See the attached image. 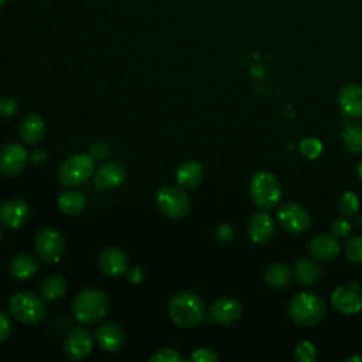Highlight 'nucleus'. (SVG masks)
<instances>
[{"mask_svg":"<svg viewBox=\"0 0 362 362\" xmlns=\"http://www.w3.org/2000/svg\"><path fill=\"white\" fill-rule=\"evenodd\" d=\"M170 320L181 328L197 327L205 317L204 300L191 291L175 294L168 304Z\"/></svg>","mask_w":362,"mask_h":362,"instance_id":"f257e3e1","label":"nucleus"},{"mask_svg":"<svg viewBox=\"0 0 362 362\" xmlns=\"http://www.w3.org/2000/svg\"><path fill=\"white\" fill-rule=\"evenodd\" d=\"M325 301L315 293H298L294 296L287 307L290 320L300 327H311L322 320L325 315Z\"/></svg>","mask_w":362,"mask_h":362,"instance_id":"f03ea898","label":"nucleus"},{"mask_svg":"<svg viewBox=\"0 0 362 362\" xmlns=\"http://www.w3.org/2000/svg\"><path fill=\"white\" fill-rule=\"evenodd\" d=\"M109 310L106 294L98 288L82 290L72 303L74 317L82 324L99 322Z\"/></svg>","mask_w":362,"mask_h":362,"instance_id":"7ed1b4c3","label":"nucleus"},{"mask_svg":"<svg viewBox=\"0 0 362 362\" xmlns=\"http://www.w3.org/2000/svg\"><path fill=\"white\" fill-rule=\"evenodd\" d=\"M10 314L23 324H37L47 315L45 300L31 291H17L8 300Z\"/></svg>","mask_w":362,"mask_h":362,"instance_id":"20e7f679","label":"nucleus"},{"mask_svg":"<svg viewBox=\"0 0 362 362\" xmlns=\"http://www.w3.org/2000/svg\"><path fill=\"white\" fill-rule=\"evenodd\" d=\"M249 192L256 206L263 211L274 208L280 202L283 194L279 180L266 170H260L253 174Z\"/></svg>","mask_w":362,"mask_h":362,"instance_id":"39448f33","label":"nucleus"},{"mask_svg":"<svg viewBox=\"0 0 362 362\" xmlns=\"http://www.w3.org/2000/svg\"><path fill=\"white\" fill-rule=\"evenodd\" d=\"M95 173V158L90 154L78 153L65 158L58 168V180L65 187H79Z\"/></svg>","mask_w":362,"mask_h":362,"instance_id":"423d86ee","label":"nucleus"},{"mask_svg":"<svg viewBox=\"0 0 362 362\" xmlns=\"http://www.w3.org/2000/svg\"><path fill=\"white\" fill-rule=\"evenodd\" d=\"M158 209L171 219H182L189 211V198L187 192L175 185H163L156 192Z\"/></svg>","mask_w":362,"mask_h":362,"instance_id":"0eeeda50","label":"nucleus"},{"mask_svg":"<svg viewBox=\"0 0 362 362\" xmlns=\"http://www.w3.org/2000/svg\"><path fill=\"white\" fill-rule=\"evenodd\" d=\"M65 252V242L62 235L52 229L44 228L38 232L35 238V253L40 260L45 263L58 262Z\"/></svg>","mask_w":362,"mask_h":362,"instance_id":"6e6552de","label":"nucleus"},{"mask_svg":"<svg viewBox=\"0 0 362 362\" xmlns=\"http://www.w3.org/2000/svg\"><path fill=\"white\" fill-rule=\"evenodd\" d=\"M279 225L290 233H301L310 228L308 211L297 202H286L277 211Z\"/></svg>","mask_w":362,"mask_h":362,"instance_id":"1a4fd4ad","label":"nucleus"},{"mask_svg":"<svg viewBox=\"0 0 362 362\" xmlns=\"http://www.w3.org/2000/svg\"><path fill=\"white\" fill-rule=\"evenodd\" d=\"M331 304L342 314H356L362 310V288L356 283H342L332 291Z\"/></svg>","mask_w":362,"mask_h":362,"instance_id":"9d476101","label":"nucleus"},{"mask_svg":"<svg viewBox=\"0 0 362 362\" xmlns=\"http://www.w3.org/2000/svg\"><path fill=\"white\" fill-rule=\"evenodd\" d=\"M93 341L89 331L83 327H74L64 338L65 355L72 361H82L89 356Z\"/></svg>","mask_w":362,"mask_h":362,"instance_id":"9b49d317","label":"nucleus"},{"mask_svg":"<svg viewBox=\"0 0 362 362\" xmlns=\"http://www.w3.org/2000/svg\"><path fill=\"white\" fill-rule=\"evenodd\" d=\"M126 168L117 161H107L100 165L92 175V184L99 191H112L123 184Z\"/></svg>","mask_w":362,"mask_h":362,"instance_id":"f8f14e48","label":"nucleus"},{"mask_svg":"<svg viewBox=\"0 0 362 362\" xmlns=\"http://www.w3.org/2000/svg\"><path fill=\"white\" fill-rule=\"evenodd\" d=\"M30 218V205L23 198H8L0 205V223L8 229L21 228Z\"/></svg>","mask_w":362,"mask_h":362,"instance_id":"ddd939ff","label":"nucleus"},{"mask_svg":"<svg viewBox=\"0 0 362 362\" xmlns=\"http://www.w3.org/2000/svg\"><path fill=\"white\" fill-rule=\"evenodd\" d=\"M337 102L341 113L354 120L362 117V88L356 83H345L339 88Z\"/></svg>","mask_w":362,"mask_h":362,"instance_id":"4468645a","label":"nucleus"},{"mask_svg":"<svg viewBox=\"0 0 362 362\" xmlns=\"http://www.w3.org/2000/svg\"><path fill=\"white\" fill-rule=\"evenodd\" d=\"M99 267L109 277H120L129 270L127 255L119 246H106L99 253Z\"/></svg>","mask_w":362,"mask_h":362,"instance_id":"2eb2a0df","label":"nucleus"},{"mask_svg":"<svg viewBox=\"0 0 362 362\" xmlns=\"http://www.w3.org/2000/svg\"><path fill=\"white\" fill-rule=\"evenodd\" d=\"M28 161L27 150L17 143H8L0 150V171L6 175L20 174Z\"/></svg>","mask_w":362,"mask_h":362,"instance_id":"dca6fc26","label":"nucleus"},{"mask_svg":"<svg viewBox=\"0 0 362 362\" xmlns=\"http://www.w3.org/2000/svg\"><path fill=\"white\" fill-rule=\"evenodd\" d=\"M95 339L103 351L116 352L124 345L126 335L120 325L115 322H103L96 327Z\"/></svg>","mask_w":362,"mask_h":362,"instance_id":"f3484780","label":"nucleus"},{"mask_svg":"<svg viewBox=\"0 0 362 362\" xmlns=\"http://www.w3.org/2000/svg\"><path fill=\"white\" fill-rule=\"evenodd\" d=\"M247 235H249L250 240L256 245H264V243L270 242L274 235L273 218L264 211L256 212L249 219Z\"/></svg>","mask_w":362,"mask_h":362,"instance_id":"a211bd4d","label":"nucleus"},{"mask_svg":"<svg viewBox=\"0 0 362 362\" xmlns=\"http://www.w3.org/2000/svg\"><path fill=\"white\" fill-rule=\"evenodd\" d=\"M242 315V305L233 297H221L216 300L209 310V317L212 321L228 325L238 321Z\"/></svg>","mask_w":362,"mask_h":362,"instance_id":"6ab92c4d","label":"nucleus"},{"mask_svg":"<svg viewBox=\"0 0 362 362\" xmlns=\"http://www.w3.org/2000/svg\"><path fill=\"white\" fill-rule=\"evenodd\" d=\"M310 255L317 262H332L338 257L341 246L338 238L334 235H318L310 242Z\"/></svg>","mask_w":362,"mask_h":362,"instance_id":"aec40b11","label":"nucleus"},{"mask_svg":"<svg viewBox=\"0 0 362 362\" xmlns=\"http://www.w3.org/2000/svg\"><path fill=\"white\" fill-rule=\"evenodd\" d=\"M18 133L21 140L25 144H30V146L38 144L42 140L45 133L44 120L37 113H28L21 119Z\"/></svg>","mask_w":362,"mask_h":362,"instance_id":"412c9836","label":"nucleus"},{"mask_svg":"<svg viewBox=\"0 0 362 362\" xmlns=\"http://www.w3.org/2000/svg\"><path fill=\"white\" fill-rule=\"evenodd\" d=\"M204 178V168L197 160L184 161L175 173V180L182 188H195Z\"/></svg>","mask_w":362,"mask_h":362,"instance_id":"4be33fe9","label":"nucleus"},{"mask_svg":"<svg viewBox=\"0 0 362 362\" xmlns=\"http://www.w3.org/2000/svg\"><path fill=\"white\" fill-rule=\"evenodd\" d=\"M38 270V262L35 257L21 253L14 256L8 263V272L16 280H28Z\"/></svg>","mask_w":362,"mask_h":362,"instance_id":"5701e85b","label":"nucleus"},{"mask_svg":"<svg viewBox=\"0 0 362 362\" xmlns=\"http://www.w3.org/2000/svg\"><path fill=\"white\" fill-rule=\"evenodd\" d=\"M86 206V197L83 192L76 189H68L58 198V208L62 214L75 216L79 215Z\"/></svg>","mask_w":362,"mask_h":362,"instance_id":"b1692460","label":"nucleus"},{"mask_svg":"<svg viewBox=\"0 0 362 362\" xmlns=\"http://www.w3.org/2000/svg\"><path fill=\"white\" fill-rule=\"evenodd\" d=\"M293 276L301 286H313L321 276L320 266L308 259H300L293 267Z\"/></svg>","mask_w":362,"mask_h":362,"instance_id":"393cba45","label":"nucleus"},{"mask_svg":"<svg viewBox=\"0 0 362 362\" xmlns=\"http://www.w3.org/2000/svg\"><path fill=\"white\" fill-rule=\"evenodd\" d=\"M291 279L293 270L281 263L270 264L264 272V281L272 288H283L291 281Z\"/></svg>","mask_w":362,"mask_h":362,"instance_id":"a878e982","label":"nucleus"},{"mask_svg":"<svg viewBox=\"0 0 362 362\" xmlns=\"http://www.w3.org/2000/svg\"><path fill=\"white\" fill-rule=\"evenodd\" d=\"M66 291V280L61 274L48 276L40 287V294L45 301L59 300Z\"/></svg>","mask_w":362,"mask_h":362,"instance_id":"bb28decb","label":"nucleus"},{"mask_svg":"<svg viewBox=\"0 0 362 362\" xmlns=\"http://www.w3.org/2000/svg\"><path fill=\"white\" fill-rule=\"evenodd\" d=\"M342 143L346 151L352 154L362 153V126L358 123H348L342 129Z\"/></svg>","mask_w":362,"mask_h":362,"instance_id":"cd10ccee","label":"nucleus"},{"mask_svg":"<svg viewBox=\"0 0 362 362\" xmlns=\"http://www.w3.org/2000/svg\"><path fill=\"white\" fill-rule=\"evenodd\" d=\"M344 253L349 262L362 264V236L348 238L344 245Z\"/></svg>","mask_w":362,"mask_h":362,"instance_id":"c85d7f7f","label":"nucleus"},{"mask_svg":"<svg viewBox=\"0 0 362 362\" xmlns=\"http://www.w3.org/2000/svg\"><path fill=\"white\" fill-rule=\"evenodd\" d=\"M300 153L308 160H315L322 153V143L315 137H305L300 143Z\"/></svg>","mask_w":362,"mask_h":362,"instance_id":"c756f323","label":"nucleus"},{"mask_svg":"<svg viewBox=\"0 0 362 362\" xmlns=\"http://www.w3.org/2000/svg\"><path fill=\"white\" fill-rule=\"evenodd\" d=\"M359 209V198L354 191H345L339 198V211L345 216H352Z\"/></svg>","mask_w":362,"mask_h":362,"instance_id":"7c9ffc66","label":"nucleus"},{"mask_svg":"<svg viewBox=\"0 0 362 362\" xmlns=\"http://www.w3.org/2000/svg\"><path fill=\"white\" fill-rule=\"evenodd\" d=\"M296 359L300 362H314L317 359V348L310 341H303L294 351Z\"/></svg>","mask_w":362,"mask_h":362,"instance_id":"2f4dec72","label":"nucleus"},{"mask_svg":"<svg viewBox=\"0 0 362 362\" xmlns=\"http://www.w3.org/2000/svg\"><path fill=\"white\" fill-rule=\"evenodd\" d=\"M151 362H182V356L173 348L158 349L150 356Z\"/></svg>","mask_w":362,"mask_h":362,"instance_id":"473e14b6","label":"nucleus"},{"mask_svg":"<svg viewBox=\"0 0 362 362\" xmlns=\"http://www.w3.org/2000/svg\"><path fill=\"white\" fill-rule=\"evenodd\" d=\"M191 362H218L219 356L209 348H198L189 356Z\"/></svg>","mask_w":362,"mask_h":362,"instance_id":"72a5a7b5","label":"nucleus"},{"mask_svg":"<svg viewBox=\"0 0 362 362\" xmlns=\"http://www.w3.org/2000/svg\"><path fill=\"white\" fill-rule=\"evenodd\" d=\"M331 230H332V235L337 236V238H346L351 235V230H352V226H351V222H348L346 219H335L331 225Z\"/></svg>","mask_w":362,"mask_h":362,"instance_id":"f704fd0d","label":"nucleus"},{"mask_svg":"<svg viewBox=\"0 0 362 362\" xmlns=\"http://www.w3.org/2000/svg\"><path fill=\"white\" fill-rule=\"evenodd\" d=\"M17 110V100L11 96L0 99V116H13Z\"/></svg>","mask_w":362,"mask_h":362,"instance_id":"c9c22d12","label":"nucleus"},{"mask_svg":"<svg viewBox=\"0 0 362 362\" xmlns=\"http://www.w3.org/2000/svg\"><path fill=\"white\" fill-rule=\"evenodd\" d=\"M13 331V324L8 317H6L3 313H0V342H4Z\"/></svg>","mask_w":362,"mask_h":362,"instance_id":"e433bc0d","label":"nucleus"},{"mask_svg":"<svg viewBox=\"0 0 362 362\" xmlns=\"http://www.w3.org/2000/svg\"><path fill=\"white\" fill-rule=\"evenodd\" d=\"M107 153H109V147H107V144L103 143V141H98V143L92 144V147H90V156H92L95 160H102V158H105V157L107 156Z\"/></svg>","mask_w":362,"mask_h":362,"instance_id":"4c0bfd02","label":"nucleus"},{"mask_svg":"<svg viewBox=\"0 0 362 362\" xmlns=\"http://www.w3.org/2000/svg\"><path fill=\"white\" fill-rule=\"evenodd\" d=\"M216 238L221 240V242H229L232 238H233V229L230 225L228 223H222L216 228Z\"/></svg>","mask_w":362,"mask_h":362,"instance_id":"58836bf2","label":"nucleus"},{"mask_svg":"<svg viewBox=\"0 0 362 362\" xmlns=\"http://www.w3.org/2000/svg\"><path fill=\"white\" fill-rule=\"evenodd\" d=\"M130 279H132V281H133V283H137V281L141 279L140 269H134V270H132V273H130Z\"/></svg>","mask_w":362,"mask_h":362,"instance_id":"ea45409f","label":"nucleus"},{"mask_svg":"<svg viewBox=\"0 0 362 362\" xmlns=\"http://www.w3.org/2000/svg\"><path fill=\"white\" fill-rule=\"evenodd\" d=\"M345 362H362V355H354V356H348L345 359Z\"/></svg>","mask_w":362,"mask_h":362,"instance_id":"a19ab883","label":"nucleus"},{"mask_svg":"<svg viewBox=\"0 0 362 362\" xmlns=\"http://www.w3.org/2000/svg\"><path fill=\"white\" fill-rule=\"evenodd\" d=\"M356 173H358V177L362 180V160L358 163V167H356Z\"/></svg>","mask_w":362,"mask_h":362,"instance_id":"79ce46f5","label":"nucleus"},{"mask_svg":"<svg viewBox=\"0 0 362 362\" xmlns=\"http://www.w3.org/2000/svg\"><path fill=\"white\" fill-rule=\"evenodd\" d=\"M1 239H3V232H1V229H0V243H1Z\"/></svg>","mask_w":362,"mask_h":362,"instance_id":"37998d69","label":"nucleus"},{"mask_svg":"<svg viewBox=\"0 0 362 362\" xmlns=\"http://www.w3.org/2000/svg\"><path fill=\"white\" fill-rule=\"evenodd\" d=\"M4 1H6V0H0V7L4 4Z\"/></svg>","mask_w":362,"mask_h":362,"instance_id":"c03bdc74","label":"nucleus"}]
</instances>
